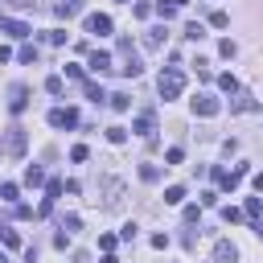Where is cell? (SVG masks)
<instances>
[{"label": "cell", "instance_id": "obj_31", "mask_svg": "<svg viewBox=\"0 0 263 263\" xmlns=\"http://www.w3.org/2000/svg\"><path fill=\"white\" fill-rule=\"evenodd\" d=\"M16 58H21V62H37V45H21Z\"/></svg>", "mask_w": 263, "mask_h": 263}, {"label": "cell", "instance_id": "obj_45", "mask_svg": "<svg viewBox=\"0 0 263 263\" xmlns=\"http://www.w3.org/2000/svg\"><path fill=\"white\" fill-rule=\"evenodd\" d=\"M168 4H177V8H181V4H189V0H168Z\"/></svg>", "mask_w": 263, "mask_h": 263}, {"label": "cell", "instance_id": "obj_22", "mask_svg": "<svg viewBox=\"0 0 263 263\" xmlns=\"http://www.w3.org/2000/svg\"><path fill=\"white\" fill-rule=\"evenodd\" d=\"M107 140H111V144H123V140H127V127H119V123L107 127Z\"/></svg>", "mask_w": 263, "mask_h": 263}, {"label": "cell", "instance_id": "obj_38", "mask_svg": "<svg viewBox=\"0 0 263 263\" xmlns=\"http://www.w3.org/2000/svg\"><path fill=\"white\" fill-rule=\"evenodd\" d=\"M66 78H74V82H82L86 74H82V66H66Z\"/></svg>", "mask_w": 263, "mask_h": 263}, {"label": "cell", "instance_id": "obj_9", "mask_svg": "<svg viewBox=\"0 0 263 263\" xmlns=\"http://www.w3.org/2000/svg\"><path fill=\"white\" fill-rule=\"evenodd\" d=\"M234 259H238V247L234 242H226V238L214 242V263H234Z\"/></svg>", "mask_w": 263, "mask_h": 263}, {"label": "cell", "instance_id": "obj_1", "mask_svg": "<svg viewBox=\"0 0 263 263\" xmlns=\"http://www.w3.org/2000/svg\"><path fill=\"white\" fill-rule=\"evenodd\" d=\"M156 86H160V99H164V103H168V99H181V90H185V74H181L177 66H168V70L160 74Z\"/></svg>", "mask_w": 263, "mask_h": 263}, {"label": "cell", "instance_id": "obj_5", "mask_svg": "<svg viewBox=\"0 0 263 263\" xmlns=\"http://www.w3.org/2000/svg\"><path fill=\"white\" fill-rule=\"evenodd\" d=\"M78 123V111L74 107H53L49 111V127H74Z\"/></svg>", "mask_w": 263, "mask_h": 263}, {"label": "cell", "instance_id": "obj_8", "mask_svg": "<svg viewBox=\"0 0 263 263\" xmlns=\"http://www.w3.org/2000/svg\"><path fill=\"white\" fill-rule=\"evenodd\" d=\"M132 132H136V136H152V132H156V115H152V111H140V115L132 119Z\"/></svg>", "mask_w": 263, "mask_h": 263}, {"label": "cell", "instance_id": "obj_17", "mask_svg": "<svg viewBox=\"0 0 263 263\" xmlns=\"http://www.w3.org/2000/svg\"><path fill=\"white\" fill-rule=\"evenodd\" d=\"M259 210H263V205H259V197H247V205H242V214L251 218V226H259Z\"/></svg>", "mask_w": 263, "mask_h": 263}, {"label": "cell", "instance_id": "obj_30", "mask_svg": "<svg viewBox=\"0 0 263 263\" xmlns=\"http://www.w3.org/2000/svg\"><path fill=\"white\" fill-rule=\"evenodd\" d=\"M45 41H49V45H66V33H62V29H49Z\"/></svg>", "mask_w": 263, "mask_h": 263}, {"label": "cell", "instance_id": "obj_26", "mask_svg": "<svg viewBox=\"0 0 263 263\" xmlns=\"http://www.w3.org/2000/svg\"><path fill=\"white\" fill-rule=\"evenodd\" d=\"M107 99H111V107H115V111H127V107H132V99H127V95H107Z\"/></svg>", "mask_w": 263, "mask_h": 263}, {"label": "cell", "instance_id": "obj_37", "mask_svg": "<svg viewBox=\"0 0 263 263\" xmlns=\"http://www.w3.org/2000/svg\"><path fill=\"white\" fill-rule=\"evenodd\" d=\"M156 12L168 21V16H177V4H164V0H160V4H156Z\"/></svg>", "mask_w": 263, "mask_h": 263}, {"label": "cell", "instance_id": "obj_35", "mask_svg": "<svg viewBox=\"0 0 263 263\" xmlns=\"http://www.w3.org/2000/svg\"><path fill=\"white\" fill-rule=\"evenodd\" d=\"M0 197H4V201H16V185L4 181V185H0Z\"/></svg>", "mask_w": 263, "mask_h": 263}, {"label": "cell", "instance_id": "obj_23", "mask_svg": "<svg viewBox=\"0 0 263 263\" xmlns=\"http://www.w3.org/2000/svg\"><path fill=\"white\" fill-rule=\"evenodd\" d=\"M140 181H160V168L156 164H140Z\"/></svg>", "mask_w": 263, "mask_h": 263}, {"label": "cell", "instance_id": "obj_25", "mask_svg": "<svg viewBox=\"0 0 263 263\" xmlns=\"http://www.w3.org/2000/svg\"><path fill=\"white\" fill-rule=\"evenodd\" d=\"M218 53H222V58H234V53H238V45L226 37V41H218Z\"/></svg>", "mask_w": 263, "mask_h": 263}, {"label": "cell", "instance_id": "obj_14", "mask_svg": "<svg viewBox=\"0 0 263 263\" xmlns=\"http://www.w3.org/2000/svg\"><path fill=\"white\" fill-rule=\"evenodd\" d=\"M230 111H238V115H242V111H259V103H255L251 95H234V103H230Z\"/></svg>", "mask_w": 263, "mask_h": 263}, {"label": "cell", "instance_id": "obj_24", "mask_svg": "<svg viewBox=\"0 0 263 263\" xmlns=\"http://www.w3.org/2000/svg\"><path fill=\"white\" fill-rule=\"evenodd\" d=\"M62 189H66L62 181H49V185H45V201H58V197H62Z\"/></svg>", "mask_w": 263, "mask_h": 263}, {"label": "cell", "instance_id": "obj_11", "mask_svg": "<svg viewBox=\"0 0 263 263\" xmlns=\"http://www.w3.org/2000/svg\"><path fill=\"white\" fill-rule=\"evenodd\" d=\"M164 37H168V29H164V25H152V29L144 33V45H148V49H160Z\"/></svg>", "mask_w": 263, "mask_h": 263}, {"label": "cell", "instance_id": "obj_41", "mask_svg": "<svg viewBox=\"0 0 263 263\" xmlns=\"http://www.w3.org/2000/svg\"><path fill=\"white\" fill-rule=\"evenodd\" d=\"M12 8H37V0H8Z\"/></svg>", "mask_w": 263, "mask_h": 263}, {"label": "cell", "instance_id": "obj_7", "mask_svg": "<svg viewBox=\"0 0 263 263\" xmlns=\"http://www.w3.org/2000/svg\"><path fill=\"white\" fill-rule=\"evenodd\" d=\"M103 193H107V197H103V205H107V210H115V205L123 201V181H115V177H111V181H103Z\"/></svg>", "mask_w": 263, "mask_h": 263}, {"label": "cell", "instance_id": "obj_33", "mask_svg": "<svg viewBox=\"0 0 263 263\" xmlns=\"http://www.w3.org/2000/svg\"><path fill=\"white\" fill-rule=\"evenodd\" d=\"M86 156H90V152H86V144H74V148H70V160H78V164H82Z\"/></svg>", "mask_w": 263, "mask_h": 263}, {"label": "cell", "instance_id": "obj_12", "mask_svg": "<svg viewBox=\"0 0 263 263\" xmlns=\"http://www.w3.org/2000/svg\"><path fill=\"white\" fill-rule=\"evenodd\" d=\"M53 12H58L62 21H70L74 12H82V0H58V4H53Z\"/></svg>", "mask_w": 263, "mask_h": 263}, {"label": "cell", "instance_id": "obj_16", "mask_svg": "<svg viewBox=\"0 0 263 263\" xmlns=\"http://www.w3.org/2000/svg\"><path fill=\"white\" fill-rule=\"evenodd\" d=\"M41 181H45V173H41V164H29V168H25V185L33 189V185H41Z\"/></svg>", "mask_w": 263, "mask_h": 263}, {"label": "cell", "instance_id": "obj_20", "mask_svg": "<svg viewBox=\"0 0 263 263\" xmlns=\"http://www.w3.org/2000/svg\"><path fill=\"white\" fill-rule=\"evenodd\" d=\"M152 12H156V8H152V4H144V0H140V4H132V16H140V21H148Z\"/></svg>", "mask_w": 263, "mask_h": 263}, {"label": "cell", "instance_id": "obj_13", "mask_svg": "<svg viewBox=\"0 0 263 263\" xmlns=\"http://www.w3.org/2000/svg\"><path fill=\"white\" fill-rule=\"evenodd\" d=\"M90 70H95V74L111 70V53H107V49H95V53H90Z\"/></svg>", "mask_w": 263, "mask_h": 263}, {"label": "cell", "instance_id": "obj_39", "mask_svg": "<svg viewBox=\"0 0 263 263\" xmlns=\"http://www.w3.org/2000/svg\"><path fill=\"white\" fill-rule=\"evenodd\" d=\"M197 218H201V210H197V205H185V222H189V226H193V222H197Z\"/></svg>", "mask_w": 263, "mask_h": 263}, {"label": "cell", "instance_id": "obj_44", "mask_svg": "<svg viewBox=\"0 0 263 263\" xmlns=\"http://www.w3.org/2000/svg\"><path fill=\"white\" fill-rule=\"evenodd\" d=\"M99 263H119V259H115V255H103V259H99Z\"/></svg>", "mask_w": 263, "mask_h": 263}, {"label": "cell", "instance_id": "obj_10", "mask_svg": "<svg viewBox=\"0 0 263 263\" xmlns=\"http://www.w3.org/2000/svg\"><path fill=\"white\" fill-rule=\"evenodd\" d=\"M0 33H8V37H29V25H25V21H12V16H0Z\"/></svg>", "mask_w": 263, "mask_h": 263}, {"label": "cell", "instance_id": "obj_19", "mask_svg": "<svg viewBox=\"0 0 263 263\" xmlns=\"http://www.w3.org/2000/svg\"><path fill=\"white\" fill-rule=\"evenodd\" d=\"M218 86H222L226 95H238V82H234V74H218Z\"/></svg>", "mask_w": 263, "mask_h": 263}, {"label": "cell", "instance_id": "obj_28", "mask_svg": "<svg viewBox=\"0 0 263 263\" xmlns=\"http://www.w3.org/2000/svg\"><path fill=\"white\" fill-rule=\"evenodd\" d=\"M78 226H82V218H78V214H66V218H62V230H70V234H74Z\"/></svg>", "mask_w": 263, "mask_h": 263}, {"label": "cell", "instance_id": "obj_4", "mask_svg": "<svg viewBox=\"0 0 263 263\" xmlns=\"http://www.w3.org/2000/svg\"><path fill=\"white\" fill-rule=\"evenodd\" d=\"M218 111H222V103H218L214 95H197V99H193V115H201V119H214Z\"/></svg>", "mask_w": 263, "mask_h": 263}, {"label": "cell", "instance_id": "obj_42", "mask_svg": "<svg viewBox=\"0 0 263 263\" xmlns=\"http://www.w3.org/2000/svg\"><path fill=\"white\" fill-rule=\"evenodd\" d=\"M70 263H90V255H86V251H74V259H70Z\"/></svg>", "mask_w": 263, "mask_h": 263}, {"label": "cell", "instance_id": "obj_43", "mask_svg": "<svg viewBox=\"0 0 263 263\" xmlns=\"http://www.w3.org/2000/svg\"><path fill=\"white\" fill-rule=\"evenodd\" d=\"M251 185H255V193H263V173H255V181H251Z\"/></svg>", "mask_w": 263, "mask_h": 263}, {"label": "cell", "instance_id": "obj_40", "mask_svg": "<svg viewBox=\"0 0 263 263\" xmlns=\"http://www.w3.org/2000/svg\"><path fill=\"white\" fill-rule=\"evenodd\" d=\"M4 247H21V234L16 230H4Z\"/></svg>", "mask_w": 263, "mask_h": 263}, {"label": "cell", "instance_id": "obj_3", "mask_svg": "<svg viewBox=\"0 0 263 263\" xmlns=\"http://www.w3.org/2000/svg\"><path fill=\"white\" fill-rule=\"evenodd\" d=\"M25 107H29V86H25V82H12V86H8V111L21 115Z\"/></svg>", "mask_w": 263, "mask_h": 263}, {"label": "cell", "instance_id": "obj_46", "mask_svg": "<svg viewBox=\"0 0 263 263\" xmlns=\"http://www.w3.org/2000/svg\"><path fill=\"white\" fill-rule=\"evenodd\" d=\"M0 263H8V255H4V251H0Z\"/></svg>", "mask_w": 263, "mask_h": 263}, {"label": "cell", "instance_id": "obj_6", "mask_svg": "<svg viewBox=\"0 0 263 263\" xmlns=\"http://www.w3.org/2000/svg\"><path fill=\"white\" fill-rule=\"evenodd\" d=\"M86 33L107 37V33H111V16H107V12H90V16H86Z\"/></svg>", "mask_w": 263, "mask_h": 263}, {"label": "cell", "instance_id": "obj_18", "mask_svg": "<svg viewBox=\"0 0 263 263\" xmlns=\"http://www.w3.org/2000/svg\"><path fill=\"white\" fill-rule=\"evenodd\" d=\"M201 37H205V29H201L197 21H189V25H185V41H201Z\"/></svg>", "mask_w": 263, "mask_h": 263}, {"label": "cell", "instance_id": "obj_32", "mask_svg": "<svg viewBox=\"0 0 263 263\" xmlns=\"http://www.w3.org/2000/svg\"><path fill=\"white\" fill-rule=\"evenodd\" d=\"M86 95H90V99H95V103H103V99H107V95H103V86H99V82H86Z\"/></svg>", "mask_w": 263, "mask_h": 263}, {"label": "cell", "instance_id": "obj_34", "mask_svg": "<svg viewBox=\"0 0 263 263\" xmlns=\"http://www.w3.org/2000/svg\"><path fill=\"white\" fill-rule=\"evenodd\" d=\"M164 160H168V164H181V160H185V148H168Z\"/></svg>", "mask_w": 263, "mask_h": 263}, {"label": "cell", "instance_id": "obj_29", "mask_svg": "<svg viewBox=\"0 0 263 263\" xmlns=\"http://www.w3.org/2000/svg\"><path fill=\"white\" fill-rule=\"evenodd\" d=\"M210 25H214V29H226L230 16H226V12H210Z\"/></svg>", "mask_w": 263, "mask_h": 263}, {"label": "cell", "instance_id": "obj_2", "mask_svg": "<svg viewBox=\"0 0 263 263\" xmlns=\"http://www.w3.org/2000/svg\"><path fill=\"white\" fill-rule=\"evenodd\" d=\"M25 144H29L25 127H21V123H12V127H8V140H4V152H8V156H25Z\"/></svg>", "mask_w": 263, "mask_h": 263}, {"label": "cell", "instance_id": "obj_36", "mask_svg": "<svg viewBox=\"0 0 263 263\" xmlns=\"http://www.w3.org/2000/svg\"><path fill=\"white\" fill-rule=\"evenodd\" d=\"M53 247L66 251V247H70V230H58V234H53Z\"/></svg>", "mask_w": 263, "mask_h": 263}, {"label": "cell", "instance_id": "obj_27", "mask_svg": "<svg viewBox=\"0 0 263 263\" xmlns=\"http://www.w3.org/2000/svg\"><path fill=\"white\" fill-rule=\"evenodd\" d=\"M222 222H230V226H234V222H242V210H234V205H226V210H222Z\"/></svg>", "mask_w": 263, "mask_h": 263}, {"label": "cell", "instance_id": "obj_21", "mask_svg": "<svg viewBox=\"0 0 263 263\" xmlns=\"http://www.w3.org/2000/svg\"><path fill=\"white\" fill-rule=\"evenodd\" d=\"M45 90H49V95H62V90H66V82H62V74H53V78H45Z\"/></svg>", "mask_w": 263, "mask_h": 263}, {"label": "cell", "instance_id": "obj_15", "mask_svg": "<svg viewBox=\"0 0 263 263\" xmlns=\"http://www.w3.org/2000/svg\"><path fill=\"white\" fill-rule=\"evenodd\" d=\"M185 201V185H168L164 189V205H181Z\"/></svg>", "mask_w": 263, "mask_h": 263}]
</instances>
